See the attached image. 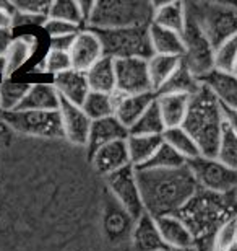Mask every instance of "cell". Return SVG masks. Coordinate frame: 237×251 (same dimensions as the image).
Returning <instances> with one entry per match:
<instances>
[{"instance_id": "43", "label": "cell", "mask_w": 237, "mask_h": 251, "mask_svg": "<svg viewBox=\"0 0 237 251\" xmlns=\"http://www.w3.org/2000/svg\"><path fill=\"white\" fill-rule=\"evenodd\" d=\"M75 38L77 34L73 36H60V38H49V51H57V52H67L70 54L73 48Z\"/></svg>"}, {"instance_id": "5", "label": "cell", "mask_w": 237, "mask_h": 251, "mask_svg": "<svg viewBox=\"0 0 237 251\" xmlns=\"http://www.w3.org/2000/svg\"><path fill=\"white\" fill-rule=\"evenodd\" d=\"M101 39L104 56L117 59L138 57L150 61L154 56L150 39V26L122 29H93Z\"/></svg>"}, {"instance_id": "17", "label": "cell", "mask_w": 237, "mask_h": 251, "mask_svg": "<svg viewBox=\"0 0 237 251\" xmlns=\"http://www.w3.org/2000/svg\"><path fill=\"white\" fill-rule=\"evenodd\" d=\"M54 88L57 90L60 98L67 100L68 103L75 104V106H82L89 92H91L86 80V74L78 72L75 69L55 75Z\"/></svg>"}, {"instance_id": "21", "label": "cell", "mask_w": 237, "mask_h": 251, "mask_svg": "<svg viewBox=\"0 0 237 251\" xmlns=\"http://www.w3.org/2000/svg\"><path fill=\"white\" fill-rule=\"evenodd\" d=\"M60 97L54 85L34 83L17 111H59Z\"/></svg>"}, {"instance_id": "51", "label": "cell", "mask_w": 237, "mask_h": 251, "mask_svg": "<svg viewBox=\"0 0 237 251\" xmlns=\"http://www.w3.org/2000/svg\"><path fill=\"white\" fill-rule=\"evenodd\" d=\"M0 111H2V109H0Z\"/></svg>"}, {"instance_id": "33", "label": "cell", "mask_w": 237, "mask_h": 251, "mask_svg": "<svg viewBox=\"0 0 237 251\" xmlns=\"http://www.w3.org/2000/svg\"><path fill=\"white\" fill-rule=\"evenodd\" d=\"M164 130V119L161 116L158 101L154 100L143 113V116L129 129V135H163Z\"/></svg>"}, {"instance_id": "6", "label": "cell", "mask_w": 237, "mask_h": 251, "mask_svg": "<svg viewBox=\"0 0 237 251\" xmlns=\"http://www.w3.org/2000/svg\"><path fill=\"white\" fill-rule=\"evenodd\" d=\"M187 8L194 13L213 48L219 46L226 39L237 36V7L234 2L187 3Z\"/></svg>"}, {"instance_id": "26", "label": "cell", "mask_w": 237, "mask_h": 251, "mask_svg": "<svg viewBox=\"0 0 237 251\" xmlns=\"http://www.w3.org/2000/svg\"><path fill=\"white\" fill-rule=\"evenodd\" d=\"M38 46V41L34 36H20L8 43V46L3 49L5 64H7V72L5 77L17 72L20 67H23L24 62L33 56L34 49Z\"/></svg>"}, {"instance_id": "39", "label": "cell", "mask_w": 237, "mask_h": 251, "mask_svg": "<svg viewBox=\"0 0 237 251\" xmlns=\"http://www.w3.org/2000/svg\"><path fill=\"white\" fill-rule=\"evenodd\" d=\"M44 64H46V74H54V75H59L72 69L70 54L67 52L49 51L47 56L44 57Z\"/></svg>"}, {"instance_id": "35", "label": "cell", "mask_w": 237, "mask_h": 251, "mask_svg": "<svg viewBox=\"0 0 237 251\" xmlns=\"http://www.w3.org/2000/svg\"><path fill=\"white\" fill-rule=\"evenodd\" d=\"M29 88H31L29 83H15L8 82V80L0 83V109H2L0 113L17 111V108L26 97Z\"/></svg>"}, {"instance_id": "19", "label": "cell", "mask_w": 237, "mask_h": 251, "mask_svg": "<svg viewBox=\"0 0 237 251\" xmlns=\"http://www.w3.org/2000/svg\"><path fill=\"white\" fill-rule=\"evenodd\" d=\"M127 139H129V129L124 127L115 116L93 121L91 130H89L88 147H86L88 155L91 157L96 150L110 142H115V140H127Z\"/></svg>"}, {"instance_id": "20", "label": "cell", "mask_w": 237, "mask_h": 251, "mask_svg": "<svg viewBox=\"0 0 237 251\" xmlns=\"http://www.w3.org/2000/svg\"><path fill=\"white\" fill-rule=\"evenodd\" d=\"M117 93V92H115ZM158 98L156 93L143 95H119L117 93V106H115L114 116L124 127L130 129L132 126L143 116V113L150 108V104Z\"/></svg>"}, {"instance_id": "2", "label": "cell", "mask_w": 237, "mask_h": 251, "mask_svg": "<svg viewBox=\"0 0 237 251\" xmlns=\"http://www.w3.org/2000/svg\"><path fill=\"white\" fill-rule=\"evenodd\" d=\"M175 215L184 220L194 235L195 251H213L216 232L226 220L237 215V193L221 196L198 189Z\"/></svg>"}, {"instance_id": "3", "label": "cell", "mask_w": 237, "mask_h": 251, "mask_svg": "<svg viewBox=\"0 0 237 251\" xmlns=\"http://www.w3.org/2000/svg\"><path fill=\"white\" fill-rule=\"evenodd\" d=\"M224 124L223 106L210 90L201 85L198 92L190 97L189 111L182 124L198 145L201 157L216 158Z\"/></svg>"}, {"instance_id": "29", "label": "cell", "mask_w": 237, "mask_h": 251, "mask_svg": "<svg viewBox=\"0 0 237 251\" xmlns=\"http://www.w3.org/2000/svg\"><path fill=\"white\" fill-rule=\"evenodd\" d=\"M182 62V57H174V56H159L154 54L153 57L148 61V72H150V80L153 85L154 93L164 87L166 82L172 77V74L177 70V67Z\"/></svg>"}, {"instance_id": "9", "label": "cell", "mask_w": 237, "mask_h": 251, "mask_svg": "<svg viewBox=\"0 0 237 251\" xmlns=\"http://www.w3.org/2000/svg\"><path fill=\"white\" fill-rule=\"evenodd\" d=\"M200 189L213 194H236L237 193V172L226 167L218 158L200 157L187 163Z\"/></svg>"}, {"instance_id": "23", "label": "cell", "mask_w": 237, "mask_h": 251, "mask_svg": "<svg viewBox=\"0 0 237 251\" xmlns=\"http://www.w3.org/2000/svg\"><path fill=\"white\" fill-rule=\"evenodd\" d=\"M154 3V17L153 23L161 28L171 29L179 34L184 33L185 23H187V7L184 2H153Z\"/></svg>"}, {"instance_id": "25", "label": "cell", "mask_w": 237, "mask_h": 251, "mask_svg": "<svg viewBox=\"0 0 237 251\" xmlns=\"http://www.w3.org/2000/svg\"><path fill=\"white\" fill-rule=\"evenodd\" d=\"M150 39H151V48H153L154 54H159V56H174V57L184 56L185 48H184L182 34L151 23Z\"/></svg>"}, {"instance_id": "14", "label": "cell", "mask_w": 237, "mask_h": 251, "mask_svg": "<svg viewBox=\"0 0 237 251\" xmlns=\"http://www.w3.org/2000/svg\"><path fill=\"white\" fill-rule=\"evenodd\" d=\"M91 163L94 172L101 175L103 178L109 176L115 172L132 167L129 157V149H127V140H115L104 147L98 149L91 155Z\"/></svg>"}, {"instance_id": "42", "label": "cell", "mask_w": 237, "mask_h": 251, "mask_svg": "<svg viewBox=\"0 0 237 251\" xmlns=\"http://www.w3.org/2000/svg\"><path fill=\"white\" fill-rule=\"evenodd\" d=\"M49 18L46 17H38V15H29L23 12H15L12 18V26L20 28V26H43L46 25Z\"/></svg>"}, {"instance_id": "32", "label": "cell", "mask_w": 237, "mask_h": 251, "mask_svg": "<svg viewBox=\"0 0 237 251\" xmlns=\"http://www.w3.org/2000/svg\"><path fill=\"white\" fill-rule=\"evenodd\" d=\"M201 83L200 80L190 72V69L184 62H180L177 70L172 74L163 88L159 90L158 95H168V93H180V95H194L200 90Z\"/></svg>"}, {"instance_id": "41", "label": "cell", "mask_w": 237, "mask_h": 251, "mask_svg": "<svg viewBox=\"0 0 237 251\" xmlns=\"http://www.w3.org/2000/svg\"><path fill=\"white\" fill-rule=\"evenodd\" d=\"M78 25L67 23V22H60V20H47L44 25V31L47 33L49 38H60V36H73L78 34L80 31Z\"/></svg>"}, {"instance_id": "1", "label": "cell", "mask_w": 237, "mask_h": 251, "mask_svg": "<svg viewBox=\"0 0 237 251\" xmlns=\"http://www.w3.org/2000/svg\"><path fill=\"white\" fill-rule=\"evenodd\" d=\"M135 176L145 214L153 219L175 215L200 189L189 167L175 170L135 168Z\"/></svg>"}, {"instance_id": "34", "label": "cell", "mask_w": 237, "mask_h": 251, "mask_svg": "<svg viewBox=\"0 0 237 251\" xmlns=\"http://www.w3.org/2000/svg\"><path fill=\"white\" fill-rule=\"evenodd\" d=\"M187 167V160L182 155L177 153L175 150L166 142L161 144V147L156 150V153L151 157V160L145 167L140 168H151V170H175Z\"/></svg>"}, {"instance_id": "15", "label": "cell", "mask_w": 237, "mask_h": 251, "mask_svg": "<svg viewBox=\"0 0 237 251\" xmlns=\"http://www.w3.org/2000/svg\"><path fill=\"white\" fill-rule=\"evenodd\" d=\"M200 83L211 92L218 103L226 109H237V75L213 69L200 78Z\"/></svg>"}, {"instance_id": "46", "label": "cell", "mask_w": 237, "mask_h": 251, "mask_svg": "<svg viewBox=\"0 0 237 251\" xmlns=\"http://www.w3.org/2000/svg\"><path fill=\"white\" fill-rule=\"evenodd\" d=\"M12 15L5 13L0 10V31H10L13 26H12Z\"/></svg>"}, {"instance_id": "12", "label": "cell", "mask_w": 237, "mask_h": 251, "mask_svg": "<svg viewBox=\"0 0 237 251\" xmlns=\"http://www.w3.org/2000/svg\"><path fill=\"white\" fill-rule=\"evenodd\" d=\"M59 114L62 119V129L65 140L75 147H88L89 140V130H91L93 121L89 119L82 106H75L68 103L67 100L60 98Z\"/></svg>"}, {"instance_id": "28", "label": "cell", "mask_w": 237, "mask_h": 251, "mask_svg": "<svg viewBox=\"0 0 237 251\" xmlns=\"http://www.w3.org/2000/svg\"><path fill=\"white\" fill-rule=\"evenodd\" d=\"M132 222H133V219L120 207L117 204V201L108 204V209H106L104 220H103V228L110 240L122 238L127 235V232L132 235V230H133Z\"/></svg>"}, {"instance_id": "48", "label": "cell", "mask_w": 237, "mask_h": 251, "mask_svg": "<svg viewBox=\"0 0 237 251\" xmlns=\"http://www.w3.org/2000/svg\"><path fill=\"white\" fill-rule=\"evenodd\" d=\"M169 251H195L194 248H189V250H169Z\"/></svg>"}, {"instance_id": "45", "label": "cell", "mask_w": 237, "mask_h": 251, "mask_svg": "<svg viewBox=\"0 0 237 251\" xmlns=\"http://www.w3.org/2000/svg\"><path fill=\"white\" fill-rule=\"evenodd\" d=\"M223 113H224L226 124H228L229 127L237 134V109H226V108H223Z\"/></svg>"}, {"instance_id": "49", "label": "cell", "mask_w": 237, "mask_h": 251, "mask_svg": "<svg viewBox=\"0 0 237 251\" xmlns=\"http://www.w3.org/2000/svg\"><path fill=\"white\" fill-rule=\"evenodd\" d=\"M234 74L237 75V61H236V67H234Z\"/></svg>"}, {"instance_id": "4", "label": "cell", "mask_w": 237, "mask_h": 251, "mask_svg": "<svg viewBox=\"0 0 237 251\" xmlns=\"http://www.w3.org/2000/svg\"><path fill=\"white\" fill-rule=\"evenodd\" d=\"M154 3L146 0H99L86 23L89 29H122L150 26Z\"/></svg>"}, {"instance_id": "27", "label": "cell", "mask_w": 237, "mask_h": 251, "mask_svg": "<svg viewBox=\"0 0 237 251\" xmlns=\"http://www.w3.org/2000/svg\"><path fill=\"white\" fill-rule=\"evenodd\" d=\"M163 142V135H129L127 149L132 167H145Z\"/></svg>"}, {"instance_id": "31", "label": "cell", "mask_w": 237, "mask_h": 251, "mask_svg": "<svg viewBox=\"0 0 237 251\" xmlns=\"http://www.w3.org/2000/svg\"><path fill=\"white\" fill-rule=\"evenodd\" d=\"M163 140L168 145H171L177 153L182 155V157L187 160V163L192 162V160L201 157L198 145H196L194 137H192L182 126H180V127L166 129L163 134Z\"/></svg>"}, {"instance_id": "7", "label": "cell", "mask_w": 237, "mask_h": 251, "mask_svg": "<svg viewBox=\"0 0 237 251\" xmlns=\"http://www.w3.org/2000/svg\"><path fill=\"white\" fill-rule=\"evenodd\" d=\"M185 7H187V3H185ZM182 39L185 48L182 62L200 80L215 69V48L189 8Z\"/></svg>"}, {"instance_id": "47", "label": "cell", "mask_w": 237, "mask_h": 251, "mask_svg": "<svg viewBox=\"0 0 237 251\" xmlns=\"http://www.w3.org/2000/svg\"><path fill=\"white\" fill-rule=\"evenodd\" d=\"M5 72H7V64H5L3 54H0V75H5Z\"/></svg>"}, {"instance_id": "36", "label": "cell", "mask_w": 237, "mask_h": 251, "mask_svg": "<svg viewBox=\"0 0 237 251\" xmlns=\"http://www.w3.org/2000/svg\"><path fill=\"white\" fill-rule=\"evenodd\" d=\"M216 158H218L221 163H224L228 168L237 172V134L228 124H224Z\"/></svg>"}, {"instance_id": "18", "label": "cell", "mask_w": 237, "mask_h": 251, "mask_svg": "<svg viewBox=\"0 0 237 251\" xmlns=\"http://www.w3.org/2000/svg\"><path fill=\"white\" fill-rule=\"evenodd\" d=\"M154 220L159 228L161 237H163L166 247L169 250H195L194 235H192L182 219H179L177 215H164V217Z\"/></svg>"}, {"instance_id": "37", "label": "cell", "mask_w": 237, "mask_h": 251, "mask_svg": "<svg viewBox=\"0 0 237 251\" xmlns=\"http://www.w3.org/2000/svg\"><path fill=\"white\" fill-rule=\"evenodd\" d=\"M237 61V36H233L215 48V69L221 72H234Z\"/></svg>"}, {"instance_id": "24", "label": "cell", "mask_w": 237, "mask_h": 251, "mask_svg": "<svg viewBox=\"0 0 237 251\" xmlns=\"http://www.w3.org/2000/svg\"><path fill=\"white\" fill-rule=\"evenodd\" d=\"M85 74H86V80L91 92L112 95L117 90V83H115V61L112 57L104 56Z\"/></svg>"}, {"instance_id": "44", "label": "cell", "mask_w": 237, "mask_h": 251, "mask_svg": "<svg viewBox=\"0 0 237 251\" xmlns=\"http://www.w3.org/2000/svg\"><path fill=\"white\" fill-rule=\"evenodd\" d=\"M77 3H78L80 13H82L83 23L86 25L89 22V18H91V15H93V10H94L96 2H93V0H83V2H77Z\"/></svg>"}, {"instance_id": "11", "label": "cell", "mask_w": 237, "mask_h": 251, "mask_svg": "<svg viewBox=\"0 0 237 251\" xmlns=\"http://www.w3.org/2000/svg\"><path fill=\"white\" fill-rule=\"evenodd\" d=\"M115 83L119 95L154 93L150 80L148 61L138 57L117 59L115 61Z\"/></svg>"}, {"instance_id": "13", "label": "cell", "mask_w": 237, "mask_h": 251, "mask_svg": "<svg viewBox=\"0 0 237 251\" xmlns=\"http://www.w3.org/2000/svg\"><path fill=\"white\" fill-rule=\"evenodd\" d=\"M103 57L104 49L98 34L89 28L80 31L75 38L72 51H70L72 69L78 70V72H86Z\"/></svg>"}, {"instance_id": "40", "label": "cell", "mask_w": 237, "mask_h": 251, "mask_svg": "<svg viewBox=\"0 0 237 251\" xmlns=\"http://www.w3.org/2000/svg\"><path fill=\"white\" fill-rule=\"evenodd\" d=\"M52 2L50 0H13V7L17 12L38 15V17L49 18V10Z\"/></svg>"}, {"instance_id": "22", "label": "cell", "mask_w": 237, "mask_h": 251, "mask_svg": "<svg viewBox=\"0 0 237 251\" xmlns=\"http://www.w3.org/2000/svg\"><path fill=\"white\" fill-rule=\"evenodd\" d=\"M161 111V116L164 119L166 129L180 127L185 121L190 104V95H180V93H168V95H158L156 98Z\"/></svg>"}, {"instance_id": "16", "label": "cell", "mask_w": 237, "mask_h": 251, "mask_svg": "<svg viewBox=\"0 0 237 251\" xmlns=\"http://www.w3.org/2000/svg\"><path fill=\"white\" fill-rule=\"evenodd\" d=\"M130 248L132 251H169L161 237L156 220L148 214H143L135 222L130 237Z\"/></svg>"}, {"instance_id": "50", "label": "cell", "mask_w": 237, "mask_h": 251, "mask_svg": "<svg viewBox=\"0 0 237 251\" xmlns=\"http://www.w3.org/2000/svg\"><path fill=\"white\" fill-rule=\"evenodd\" d=\"M234 5H236V7H237V2H234Z\"/></svg>"}, {"instance_id": "8", "label": "cell", "mask_w": 237, "mask_h": 251, "mask_svg": "<svg viewBox=\"0 0 237 251\" xmlns=\"http://www.w3.org/2000/svg\"><path fill=\"white\" fill-rule=\"evenodd\" d=\"M0 121L22 135L41 139H65L59 111L0 113Z\"/></svg>"}, {"instance_id": "38", "label": "cell", "mask_w": 237, "mask_h": 251, "mask_svg": "<svg viewBox=\"0 0 237 251\" xmlns=\"http://www.w3.org/2000/svg\"><path fill=\"white\" fill-rule=\"evenodd\" d=\"M49 18L73 23V25H78V26L83 23L78 3L72 2V0H55V2H52L49 10Z\"/></svg>"}, {"instance_id": "10", "label": "cell", "mask_w": 237, "mask_h": 251, "mask_svg": "<svg viewBox=\"0 0 237 251\" xmlns=\"http://www.w3.org/2000/svg\"><path fill=\"white\" fill-rule=\"evenodd\" d=\"M110 196L117 201V204L132 217L135 222L145 214L142 202V193L135 176V168L127 167L120 172H115L104 178Z\"/></svg>"}, {"instance_id": "30", "label": "cell", "mask_w": 237, "mask_h": 251, "mask_svg": "<svg viewBox=\"0 0 237 251\" xmlns=\"http://www.w3.org/2000/svg\"><path fill=\"white\" fill-rule=\"evenodd\" d=\"M115 106H117V93L108 95L89 92L85 103L82 104V109L91 121H98V119L114 116Z\"/></svg>"}]
</instances>
